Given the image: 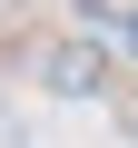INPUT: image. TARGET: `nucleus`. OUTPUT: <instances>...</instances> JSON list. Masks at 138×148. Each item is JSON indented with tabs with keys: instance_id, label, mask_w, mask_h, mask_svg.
<instances>
[{
	"instance_id": "obj_1",
	"label": "nucleus",
	"mask_w": 138,
	"mask_h": 148,
	"mask_svg": "<svg viewBox=\"0 0 138 148\" xmlns=\"http://www.w3.org/2000/svg\"><path fill=\"white\" fill-rule=\"evenodd\" d=\"M40 79H49V99H99V89H109V49H99V40H59V49L40 59Z\"/></svg>"
}]
</instances>
